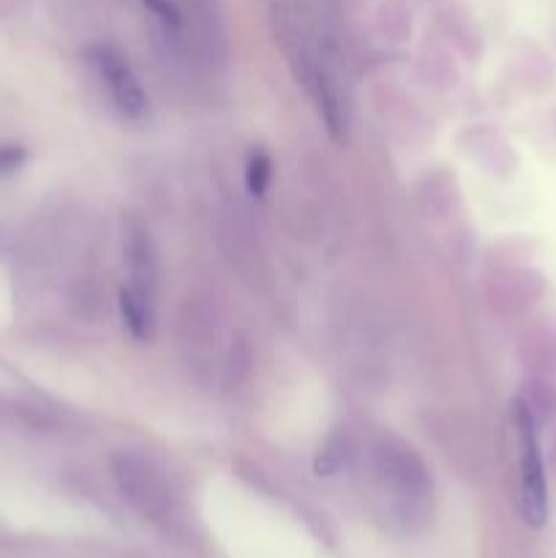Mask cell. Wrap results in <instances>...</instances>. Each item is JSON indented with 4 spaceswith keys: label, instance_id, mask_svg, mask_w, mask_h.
I'll list each match as a JSON object with an SVG mask.
<instances>
[{
    "label": "cell",
    "instance_id": "obj_3",
    "mask_svg": "<svg viewBox=\"0 0 556 558\" xmlns=\"http://www.w3.org/2000/svg\"><path fill=\"white\" fill-rule=\"evenodd\" d=\"M120 314H123V322L131 330V336L140 338V341L153 336L150 292H145L140 287L120 289Z\"/></svg>",
    "mask_w": 556,
    "mask_h": 558
},
{
    "label": "cell",
    "instance_id": "obj_1",
    "mask_svg": "<svg viewBox=\"0 0 556 558\" xmlns=\"http://www.w3.org/2000/svg\"><path fill=\"white\" fill-rule=\"evenodd\" d=\"M518 450H521V512L529 526L540 529L548 518V485H545L543 456H540L537 423L521 401L512 403Z\"/></svg>",
    "mask_w": 556,
    "mask_h": 558
},
{
    "label": "cell",
    "instance_id": "obj_5",
    "mask_svg": "<svg viewBox=\"0 0 556 558\" xmlns=\"http://www.w3.org/2000/svg\"><path fill=\"white\" fill-rule=\"evenodd\" d=\"M273 180V161L265 150H254L245 161V185L251 196H265Z\"/></svg>",
    "mask_w": 556,
    "mask_h": 558
},
{
    "label": "cell",
    "instance_id": "obj_4",
    "mask_svg": "<svg viewBox=\"0 0 556 558\" xmlns=\"http://www.w3.org/2000/svg\"><path fill=\"white\" fill-rule=\"evenodd\" d=\"M518 401L527 407V412L532 414L534 423H545L556 414V390L543 379H534L527 385V392H523Z\"/></svg>",
    "mask_w": 556,
    "mask_h": 558
},
{
    "label": "cell",
    "instance_id": "obj_6",
    "mask_svg": "<svg viewBox=\"0 0 556 558\" xmlns=\"http://www.w3.org/2000/svg\"><path fill=\"white\" fill-rule=\"evenodd\" d=\"M347 456H349V439L341 434H333L330 439L322 445L319 456H316V461H314L316 472L325 474V477H330V474H336L338 469L347 463Z\"/></svg>",
    "mask_w": 556,
    "mask_h": 558
},
{
    "label": "cell",
    "instance_id": "obj_2",
    "mask_svg": "<svg viewBox=\"0 0 556 558\" xmlns=\"http://www.w3.org/2000/svg\"><path fill=\"white\" fill-rule=\"evenodd\" d=\"M87 60H90L93 69L98 71L104 85L109 87V96H112V104L120 112V118H145L147 96L145 90H142L136 74L131 71L129 60L123 58V52H118V49L109 47V44H96V47L87 49Z\"/></svg>",
    "mask_w": 556,
    "mask_h": 558
},
{
    "label": "cell",
    "instance_id": "obj_7",
    "mask_svg": "<svg viewBox=\"0 0 556 558\" xmlns=\"http://www.w3.org/2000/svg\"><path fill=\"white\" fill-rule=\"evenodd\" d=\"M25 158H27L25 147H20V145L0 147V178H3V174L16 172V169L25 163Z\"/></svg>",
    "mask_w": 556,
    "mask_h": 558
}]
</instances>
